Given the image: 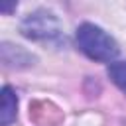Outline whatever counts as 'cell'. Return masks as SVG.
Listing matches in <instances>:
<instances>
[{"label": "cell", "instance_id": "5", "mask_svg": "<svg viewBox=\"0 0 126 126\" xmlns=\"http://www.w3.org/2000/svg\"><path fill=\"white\" fill-rule=\"evenodd\" d=\"M16 8V4L12 2V4H0V12H10V10H14Z\"/></svg>", "mask_w": 126, "mask_h": 126}, {"label": "cell", "instance_id": "1", "mask_svg": "<svg viewBox=\"0 0 126 126\" xmlns=\"http://www.w3.org/2000/svg\"><path fill=\"white\" fill-rule=\"evenodd\" d=\"M77 43L79 49L93 61H114L118 55V43L98 26L94 24H81L77 28Z\"/></svg>", "mask_w": 126, "mask_h": 126}, {"label": "cell", "instance_id": "2", "mask_svg": "<svg viewBox=\"0 0 126 126\" xmlns=\"http://www.w3.org/2000/svg\"><path fill=\"white\" fill-rule=\"evenodd\" d=\"M22 33L30 39H53L59 35V22L51 12L37 10L22 22Z\"/></svg>", "mask_w": 126, "mask_h": 126}, {"label": "cell", "instance_id": "4", "mask_svg": "<svg viewBox=\"0 0 126 126\" xmlns=\"http://www.w3.org/2000/svg\"><path fill=\"white\" fill-rule=\"evenodd\" d=\"M108 77L110 81L122 91L126 93V61H114L108 65Z\"/></svg>", "mask_w": 126, "mask_h": 126}, {"label": "cell", "instance_id": "3", "mask_svg": "<svg viewBox=\"0 0 126 126\" xmlns=\"http://www.w3.org/2000/svg\"><path fill=\"white\" fill-rule=\"evenodd\" d=\"M16 112H18V96L14 94V91L6 85L2 89V110H0V120L2 126H10L16 120Z\"/></svg>", "mask_w": 126, "mask_h": 126}]
</instances>
